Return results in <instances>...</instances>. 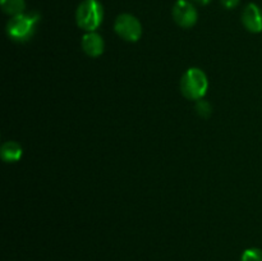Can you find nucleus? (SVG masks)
Wrapping results in <instances>:
<instances>
[{"mask_svg": "<svg viewBox=\"0 0 262 261\" xmlns=\"http://www.w3.org/2000/svg\"><path fill=\"white\" fill-rule=\"evenodd\" d=\"M40 20V14L37 12L22 13L9 19L7 25V33L12 40L17 42H25L33 36Z\"/></svg>", "mask_w": 262, "mask_h": 261, "instance_id": "obj_1", "label": "nucleus"}, {"mask_svg": "<svg viewBox=\"0 0 262 261\" xmlns=\"http://www.w3.org/2000/svg\"><path fill=\"white\" fill-rule=\"evenodd\" d=\"M104 19V7L99 0H83L76 12V22L86 32H94Z\"/></svg>", "mask_w": 262, "mask_h": 261, "instance_id": "obj_2", "label": "nucleus"}, {"mask_svg": "<svg viewBox=\"0 0 262 261\" xmlns=\"http://www.w3.org/2000/svg\"><path fill=\"white\" fill-rule=\"evenodd\" d=\"M207 89H209L207 76L200 68H189L182 76L181 91L188 100L199 101L206 95Z\"/></svg>", "mask_w": 262, "mask_h": 261, "instance_id": "obj_3", "label": "nucleus"}, {"mask_svg": "<svg viewBox=\"0 0 262 261\" xmlns=\"http://www.w3.org/2000/svg\"><path fill=\"white\" fill-rule=\"evenodd\" d=\"M114 30L119 37L125 41H129V42H136L142 36L141 22L135 15L128 14V13L118 15L114 23Z\"/></svg>", "mask_w": 262, "mask_h": 261, "instance_id": "obj_4", "label": "nucleus"}, {"mask_svg": "<svg viewBox=\"0 0 262 261\" xmlns=\"http://www.w3.org/2000/svg\"><path fill=\"white\" fill-rule=\"evenodd\" d=\"M173 18L181 27L191 28L196 25L199 14L192 3L187 0H178L173 7Z\"/></svg>", "mask_w": 262, "mask_h": 261, "instance_id": "obj_5", "label": "nucleus"}, {"mask_svg": "<svg viewBox=\"0 0 262 261\" xmlns=\"http://www.w3.org/2000/svg\"><path fill=\"white\" fill-rule=\"evenodd\" d=\"M242 23L246 30L252 33H260L262 31V10L258 5L248 4L242 12Z\"/></svg>", "mask_w": 262, "mask_h": 261, "instance_id": "obj_6", "label": "nucleus"}, {"mask_svg": "<svg viewBox=\"0 0 262 261\" xmlns=\"http://www.w3.org/2000/svg\"><path fill=\"white\" fill-rule=\"evenodd\" d=\"M82 49L84 53L92 58H97L104 53L105 44L102 40L101 36L99 33L94 32H87L86 35L82 37Z\"/></svg>", "mask_w": 262, "mask_h": 261, "instance_id": "obj_7", "label": "nucleus"}, {"mask_svg": "<svg viewBox=\"0 0 262 261\" xmlns=\"http://www.w3.org/2000/svg\"><path fill=\"white\" fill-rule=\"evenodd\" d=\"M0 154L5 163H15L22 158V146L15 141H8L3 143Z\"/></svg>", "mask_w": 262, "mask_h": 261, "instance_id": "obj_8", "label": "nucleus"}, {"mask_svg": "<svg viewBox=\"0 0 262 261\" xmlns=\"http://www.w3.org/2000/svg\"><path fill=\"white\" fill-rule=\"evenodd\" d=\"M0 5H2L3 12L12 17L22 14L26 9L25 0H0Z\"/></svg>", "mask_w": 262, "mask_h": 261, "instance_id": "obj_9", "label": "nucleus"}, {"mask_svg": "<svg viewBox=\"0 0 262 261\" xmlns=\"http://www.w3.org/2000/svg\"><path fill=\"white\" fill-rule=\"evenodd\" d=\"M241 261H262V250L260 248H248L242 253Z\"/></svg>", "mask_w": 262, "mask_h": 261, "instance_id": "obj_10", "label": "nucleus"}, {"mask_svg": "<svg viewBox=\"0 0 262 261\" xmlns=\"http://www.w3.org/2000/svg\"><path fill=\"white\" fill-rule=\"evenodd\" d=\"M196 110H197V113H199L200 117L209 118L210 114H211V105H210L207 101H205V100L201 99L197 101Z\"/></svg>", "mask_w": 262, "mask_h": 261, "instance_id": "obj_11", "label": "nucleus"}, {"mask_svg": "<svg viewBox=\"0 0 262 261\" xmlns=\"http://www.w3.org/2000/svg\"><path fill=\"white\" fill-rule=\"evenodd\" d=\"M222 2V5L227 9H233V8L237 7L239 4L241 0H220Z\"/></svg>", "mask_w": 262, "mask_h": 261, "instance_id": "obj_12", "label": "nucleus"}, {"mask_svg": "<svg viewBox=\"0 0 262 261\" xmlns=\"http://www.w3.org/2000/svg\"><path fill=\"white\" fill-rule=\"evenodd\" d=\"M193 2H196L197 4H200V5H207L210 2H211V0H193Z\"/></svg>", "mask_w": 262, "mask_h": 261, "instance_id": "obj_13", "label": "nucleus"}]
</instances>
